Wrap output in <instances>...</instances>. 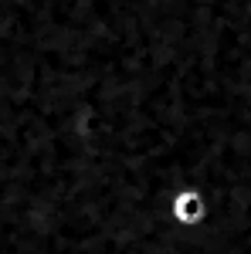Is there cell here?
<instances>
[{
  "label": "cell",
  "mask_w": 251,
  "mask_h": 254,
  "mask_svg": "<svg viewBox=\"0 0 251 254\" xmlns=\"http://www.w3.org/2000/svg\"><path fill=\"white\" fill-rule=\"evenodd\" d=\"M170 217H173L176 227L193 231V227L207 224V217H211V200H207V193H204L200 187H193V183L176 187L173 193H170Z\"/></svg>",
  "instance_id": "obj_1"
}]
</instances>
